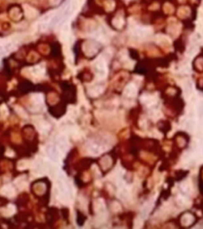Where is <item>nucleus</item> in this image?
Here are the masks:
<instances>
[{
    "label": "nucleus",
    "instance_id": "16",
    "mask_svg": "<svg viewBox=\"0 0 203 229\" xmlns=\"http://www.w3.org/2000/svg\"><path fill=\"white\" fill-rule=\"evenodd\" d=\"M52 1H53V3H59L61 0H52Z\"/></svg>",
    "mask_w": 203,
    "mask_h": 229
},
{
    "label": "nucleus",
    "instance_id": "9",
    "mask_svg": "<svg viewBox=\"0 0 203 229\" xmlns=\"http://www.w3.org/2000/svg\"><path fill=\"white\" fill-rule=\"evenodd\" d=\"M119 195L121 196V198L127 199L128 197L129 196V190H128V189H125V187H121V188H120V190H119Z\"/></svg>",
    "mask_w": 203,
    "mask_h": 229
},
{
    "label": "nucleus",
    "instance_id": "5",
    "mask_svg": "<svg viewBox=\"0 0 203 229\" xmlns=\"http://www.w3.org/2000/svg\"><path fill=\"white\" fill-rule=\"evenodd\" d=\"M95 70L100 76H105L106 75V65L105 62L103 60H98L95 63Z\"/></svg>",
    "mask_w": 203,
    "mask_h": 229
},
{
    "label": "nucleus",
    "instance_id": "14",
    "mask_svg": "<svg viewBox=\"0 0 203 229\" xmlns=\"http://www.w3.org/2000/svg\"><path fill=\"white\" fill-rule=\"evenodd\" d=\"M186 127H187L188 129H192L193 127H194V122H193V121H189V122L187 123V125H186Z\"/></svg>",
    "mask_w": 203,
    "mask_h": 229
},
{
    "label": "nucleus",
    "instance_id": "12",
    "mask_svg": "<svg viewBox=\"0 0 203 229\" xmlns=\"http://www.w3.org/2000/svg\"><path fill=\"white\" fill-rule=\"evenodd\" d=\"M148 205H146V206H143V208H142V216L143 217H146V214H147V212L150 211V203H147Z\"/></svg>",
    "mask_w": 203,
    "mask_h": 229
},
{
    "label": "nucleus",
    "instance_id": "10",
    "mask_svg": "<svg viewBox=\"0 0 203 229\" xmlns=\"http://www.w3.org/2000/svg\"><path fill=\"white\" fill-rule=\"evenodd\" d=\"M102 91H103V88L102 87H100V86H95L94 88H92L91 90H90L89 93L92 95V94L95 92L94 96H98V95H100V94L102 93Z\"/></svg>",
    "mask_w": 203,
    "mask_h": 229
},
{
    "label": "nucleus",
    "instance_id": "2",
    "mask_svg": "<svg viewBox=\"0 0 203 229\" xmlns=\"http://www.w3.org/2000/svg\"><path fill=\"white\" fill-rule=\"evenodd\" d=\"M100 164L104 172H107V170L111 168V167L112 165V159L110 155H105L104 158L100 159Z\"/></svg>",
    "mask_w": 203,
    "mask_h": 229
},
{
    "label": "nucleus",
    "instance_id": "7",
    "mask_svg": "<svg viewBox=\"0 0 203 229\" xmlns=\"http://www.w3.org/2000/svg\"><path fill=\"white\" fill-rule=\"evenodd\" d=\"M134 34L138 36V37L143 38V37H146V36L150 34V30H147L146 28H137L134 30Z\"/></svg>",
    "mask_w": 203,
    "mask_h": 229
},
{
    "label": "nucleus",
    "instance_id": "13",
    "mask_svg": "<svg viewBox=\"0 0 203 229\" xmlns=\"http://www.w3.org/2000/svg\"><path fill=\"white\" fill-rule=\"evenodd\" d=\"M198 116H199V118H203V103L198 106Z\"/></svg>",
    "mask_w": 203,
    "mask_h": 229
},
{
    "label": "nucleus",
    "instance_id": "8",
    "mask_svg": "<svg viewBox=\"0 0 203 229\" xmlns=\"http://www.w3.org/2000/svg\"><path fill=\"white\" fill-rule=\"evenodd\" d=\"M14 188H13L11 185H6L5 187L2 189V193L4 195H7V196H11L14 194Z\"/></svg>",
    "mask_w": 203,
    "mask_h": 229
},
{
    "label": "nucleus",
    "instance_id": "3",
    "mask_svg": "<svg viewBox=\"0 0 203 229\" xmlns=\"http://www.w3.org/2000/svg\"><path fill=\"white\" fill-rule=\"evenodd\" d=\"M47 154L51 158V159L55 160V161L58 160V156H59V151H58L57 146L49 145L48 147H47Z\"/></svg>",
    "mask_w": 203,
    "mask_h": 229
},
{
    "label": "nucleus",
    "instance_id": "1",
    "mask_svg": "<svg viewBox=\"0 0 203 229\" xmlns=\"http://www.w3.org/2000/svg\"><path fill=\"white\" fill-rule=\"evenodd\" d=\"M88 150L93 155H99L102 151H104L105 149H104V146L101 145L100 142H88Z\"/></svg>",
    "mask_w": 203,
    "mask_h": 229
},
{
    "label": "nucleus",
    "instance_id": "4",
    "mask_svg": "<svg viewBox=\"0 0 203 229\" xmlns=\"http://www.w3.org/2000/svg\"><path fill=\"white\" fill-rule=\"evenodd\" d=\"M180 222H181L183 226H189L194 222V216L190 213H184L180 217Z\"/></svg>",
    "mask_w": 203,
    "mask_h": 229
},
{
    "label": "nucleus",
    "instance_id": "15",
    "mask_svg": "<svg viewBox=\"0 0 203 229\" xmlns=\"http://www.w3.org/2000/svg\"><path fill=\"white\" fill-rule=\"evenodd\" d=\"M4 51H5V48L2 47V46H0V55H1V54H3Z\"/></svg>",
    "mask_w": 203,
    "mask_h": 229
},
{
    "label": "nucleus",
    "instance_id": "11",
    "mask_svg": "<svg viewBox=\"0 0 203 229\" xmlns=\"http://www.w3.org/2000/svg\"><path fill=\"white\" fill-rule=\"evenodd\" d=\"M25 8H26V15H27V17L32 18V17L36 16V13H37V12H36L33 8L28 7V6H26Z\"/></svg>",
    "mask_w": 203,
    "mask_h": 229
},
{
    "label": "nucleus",
    "instance_id": "6",
    "mask_svg": "<svg viewBox=\"0 0 203 229\" xmlns=\"http://www.w3.org/2000/svg\"><path fill=\"white\" fill-rule=\"evenodd\" d=\"M137 95V88L133 85H129L125 89V96L128 98H133Z\"/></svg>",
    "mask_w": 203,
    "mask_h": 229
}]
</instances>
